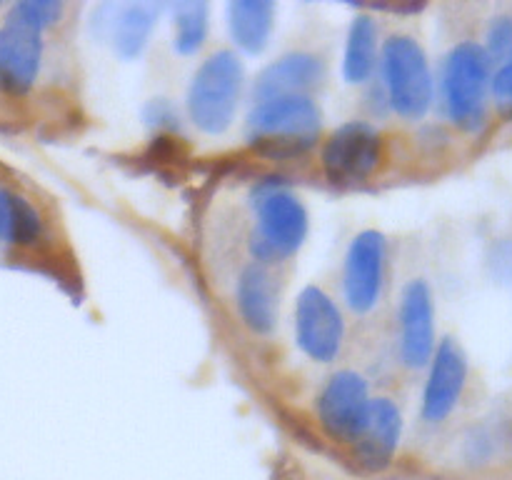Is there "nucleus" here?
Returning a JSON list of instances; mask_svg holds the SVG:
<instances>
[{
    "instance_id": "obj_7",
    "label": "nucleus",
    "mask_w": 512,
    "mask_h": 480,
    "mask_svg": "<svg viewBox=\"0 0 512 480\" xmlns=\"http://www.w3.org/2000/svg\"><path fill=\"white\" fill-rule=\"evenodd\" d=\"M368 383L355 370H340L318 398V418L325 433L338 443H355L368 423L370 413Z\"/></svg>"
},
{
    "instance_id": "obj_22",
    "label": "nucleus",
    "mask_w": 512,
    "mask_h": 480,
    "mask_svg": "<svg viewBox=\"0 0 512 480\" xmlns=\"http://www.w3.org/2000/svg\"><path fill=\"white\" fill-rule=\"evenodd\" d=\"M493 80V95L503 108H512V63H505L503 68L495 73Z\"/></svg>"
},
{
    "instance_id": "obj_13",
    "label": "nucleus",
    "mask_w": 512,
    "mask_h": 480,
    "mask_svg": "<svg viewBox=\"0 0 512 480\" xmlns=\"http://www.w3.org/2000/svg\"><path fill=\"white\" fill-rule=\"evenodd\" d=\"M325 68L318 55L310 53H290L275 60L273 65L260 73L255 83V98L258 103L278 98H293V95H305V90L315 88L323 80Z\"/></svg>"
},
{
    "instance_id": "obj_21",
    "label": "nucleus",
    "mask_w": 512,
    "mask_h": 480,
    "mask_svg": "<svg viewBox=\"0 0 512 480\" xmlns=\"http://www.w3.org/2000/svg\"><path fill=\"white\" fill-rule=\"evenodd\" d=\"M485 53L490 58L508 60L512 63V18L510 15H500L490 23L488 28V50Z\"/></svg>"
},
{
    "instance_id": "obj_10",
    "label": "nucleus",
    "mask_w": 512,
    "mask_h": 480,
    "mask_svg": "<svg viewBox=\"0 0 512 480\" xmlns=\"http://www.w3.org/2000/svg\"><path fill=\"white\" fill-rule=\"evenodd\" d=\"M385 283V238L378 230L355 235L345 255V300L355 313H370L378 305Z\"/></svg>"
},
{
    "instance_id": "obj_16",
    "label": "nucleus",
    "mask_w": 512,
    "mask_h": 480,
    "mask_svg": "<svg viewBox=\"0 0 512 480\" xmlns=\"http://www.w3.org/2000/svg\"><path fill=\"white\" fill-rule=\"evenodd\" d=\"M275 5L268 0H238L228 5V25L235 43L248 53H260L273 30Z\"/></svg>"
},
{
    "instance_id": "obj_5",
    "label": "nucleus",
    "mask_w": 512,
    "mask_h": 480,
    "mask_svg": "<svg viewBox=\"0 0 512 480\" xmlns=\"http://www.w3.org/2000/svg\"><path fill=\"white\" fill-rule=\"evenodd\" d=\"M490 85V55L478 43H460L445 60L443 90L448 113L460 128L478 130L485 118Z\"/></svg>"
},
{
    "instance_id": "obj_15",
    "label": "nucleus",
    "mask_w": 512,
    "mask_h": 480,
    "mask_svg": "<svg viewBox=\"0 0 512 480\" xmlns=\"http://www.w3.org/2000/svg\"><path fill=\"white\" fill-rule=\"evenodd\" d=\"M238 308L245 325L255 333H270L278 318L273 275L260 263L248 265L238 280Z\"/></svg>"
},
{
    "instance_id": "obj_9",
    "label": "nucleus",
    "mask_w": 512,
    "mask_h": 480,
    "mask_svg": "<svg viewBox=\"0 0 512 480\" xmlns=\"http://www.w3.org/2000/svg\"><path fill=\"white\" fill-rule=\"evenodd\" d=\"M380 160V133L368 123H345L323 148V168L333 183H360Z\"/></svg>"
},
{
    "instance_id": "obj_6",
    "label": "nucleus",
    "mask_w": 512,
    "mask_h": 480,
    "mask_svg": "<svg viewBox=\"0 0 512 480\" xmlns=\"http://www.w3.org/2000/svg\"><path fill=\"white\" fill-rule=\"evenodd\" d=\"M308 235V213L293 193L270 188L258 200V230L253 250L260 260L293 255Z\"/></svg>"
},
{
    "instance_id": "obj_8",
    "label": "nucleus",
    "mask_w": 512,
    "mask_h": 480,
    "mask_svg": "<svg viewBox=\"0 0 512 480\" xmlns=\"http://www.w3.org/2000/svg\"><path fill=\"white\" fill-rule=\"evenodd\" d=\"M295 333L298 345L308 358L330 363L338 358L343 345L345 323L340 308L318 285H308L295 305Z\"/></svg>"
},
{
    "instance_id": "obj_20",
    "label": "nucleus",
    "mask_w": 512,
    "mask_h": 480,
    "mask_svg": "<svg viewBox=\"0 0 512 480\" xmlns=\"http://www.w3.org/2000/svg\"><path fill=\"white\" fill-rule=\"evenodd\" d=\"M175 48L183 55L198 53L208 35V5L180 3L175 8Z\"/></svg>"
},
{
    "instance_id": "obj_2",
    "label": "nucleus",
    "mask_w": 512,
    "mask_h": 480,
    "mask_svg": "<svg viewBox=\"0 0 512 480\" xmlns=\"http://www.w3.org/2000/svg\"><path fill=\"white\" fill-rule=\"evenodd\" d=\"M240 85L243 65L230 50H218L200 65L188 90V110L203 133L220 135L230 128L238 108Z\"/></svg>"
},
{
    "instance_id": "obj_4",
    "label": "nucleus",
    "mask_w": 512,
    "mask_h": 480,
    "mask_svg": "<svg viewBox=\"0 0 512 480\" xmlns=\"http://www.w3.org/2000/svg\"><path fill=\"white\" fill-rule=\"evenodd\" d=\"M383 78L390 105L403 118H423L433 103V75L423 48L408 35H393L383 45Z\"/></svg>"
},
{
    "instance_id": "obj_1",
    "label": "nucleus",
    "mask_w": 512,
    "mask_h": 480,
    "mask_svg": "<svg viewBox=\"0 0 512 480\" xmlns=\"http://www.w3.org/2000/svg\"><path fill=\"white\" fill-rule=\"evenodd\" d=\"M63 10L60 3H18L5 15L0 28V85L13 93H25L38 78L43 55V30L55 23Z\"/></svg>"
},
{
    "instance_id": "obj_17",
    "label": "nucleus",
    "mask_w": 512,
    "mask_h": 480,
    "mask_svg": "<svg viewBox=\"0 0 512 480\" xmlns=\"http://www.w3.org/2000/svg\"><path fill=\"white\" fill-rule=\"evenodd\" d=\"M378 60V28L373 18L358 15L350 25L348 43H345L343 75L348 83H365L373 75Z\"/></svg>"
},
{
    "instance_id": "obj_18",
    "label": "nucleus",
    "mask_w": 512,
    "mask_h": 480,
    "mask_svg": "<svg viewBox=\"0 0 512 480\" xmlns=\"http://www.w3.org/2000/svg\"><path fill=\"white\" fill-rule=\"evenodd\" d=\"M40 215L18 193L0 188V240L10 245H33L40 238Z\"/></svg>"
},
{
    "instance_id": "obj_3",
    "label": "nucleus",
    "mask_w": 512,
    "mask_h": 480,
    "mask_svg": "<svg viewBox=\"0 0 512 480\" xmlns=\"http://www.w3.org/2000/svg\"><path fill=\"white\" fill-rule=\"evenodd\" d=\"M253 143L273 155L303 153L320 130V110L308 95L265 100L248 118Z\"/></svg>"
},
{
    "instance_id": "obj_11",
    "label": "nucleus",
    "mask_w": 512,
    "mask_h": 480,
    "mask_svg": "<svg viewBox=\"0 0 512 480\" xmlns=\"http://www.w3.org/2000/svg\"><path fill=\"white\" fill-rule=\"evenodd\" d=\"M435 353L433 295L425 280H410L400 298V358L408 368H423Z\"/></svg>"
},
{
    "instance_id": "obj_14",
    "label": "nucleus",
    "mask_w": 512,
    "mask_h": 480,
    "mask_svg": "<svg viewBox=\"0 0 512 480\" xmlns=\"http://www.w3.org/2000/svg\"><path fill=\"white\" fill-rule=\"evenodd\" d=\"M400 430H403V420H400L398 405L388 398H375L370 403L368 423L360 438L355 440L358 463L368 470L385 468L398 450Z\"/></svg>"
},
{
    "instance_id": "obj_19",
    "label": "nucleus",
    "mask_w": 512,
    "mask_h": 480,
    "mask_svg": "<svg viewBox=\"0 0 512 480\" xmlns=\"http://www.w3.org/2000/svg\"><path fill=\"white\" fill-rule=\"evenodd\" d=\"M153 30V13L145 5H130L118 15V23L113 30V45L123 58H135L148 43V35Z\"/></svg>"
},
{
    "instance_id": "obj_12",
    "label": "nucleus",
    "mask_w": 512,
    "mask_h": 480,
    "mask_svg": "<svg viewBox=\"0 0 512 480\" xmlns=\"http://www.w3.org/2000/svg\"><path fill=\"white\" fill-rule=\"evenodd\" d=\"M468 380V360L453 338H445L430 358V375L423 393V418L443 423L458 405Z\"/></svg>"
}]
</instances>
